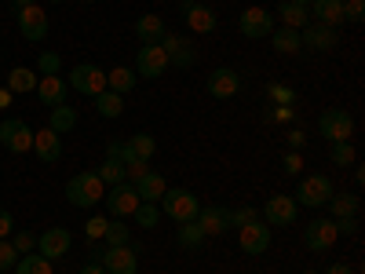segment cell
Instances as JSON below:
<instances>
[{
  "label": "cell",
  "instance_id": "cell-23",
  "mask_svg": "<svg viewBox=\"0 0 365 274\" xmlns=\"http://www.w3.org/2000/svg\"><path fill=\"white\" fill-rule=\"evenodd\" d=\"M34 150H37V158L44 165H55L58 158H63V139H58V132H51V128L34 132Z\"/></svg>",
  "mask_w": 365,
  "mask_h": 274
},
{
  "label": "cell",
  "instance_id": "cell-59",
  "mask_svg": "<svg viewBox=\"0 0 365 274\" xmlns=\"http://www.w3.org/2000/svg\"><path fill=\"white\" fill-rule=\"evenodd\" d=\"M84 4H96V0H84Z\"/></svg>",
  "mask_w": 365,
  "mask_h": 274
},
{
  "label": "cell",
  "instance_id": "cell-41",
  "mask_svg": "<svg viewBox=\"0 0 365 274\" xmlns=\"http://www.w3.org/2000/svg\"><path fill=\"white\" fill-rule=\"evenodd\" d=\"M8 241H11V249H15L19 256H26L29 249L37 245V234H29V230H11V238H8Z\"/></svg>",
  "mask_w": 365,
  "mask_h": 274
},
{
  "label": "cell",
  "instance_id": "cell-54",
  "mask_svg": "<svg viewBox=\"0 0 365 274\" xmlns=\"http://www.w3.org/2000/svg\"><path fill=\"white\" fill-rule=\"evenodd\" d=\"M8 103H11V91H8V88H0V110H4Z\"/></svg>",
  "mask_w": 365,
  "mask_h": 274
},
{
  "label": "cell",
  "instance_id": "cell-17",
  "mask_svg": "<svg viewBox=\"0 0 365 274\" xmlns=\"http://www.w3.org/2000/svg\"><path fill=\"white\" fill-rule=\"evenodd\" d=\"M205 88H208V96H212V99H230V96H237V91H241V77H237V70L220 66V70H212V73H208Z\"/></svg>",
  "mask_w": 365,
  "mask_h": 274
},
{
  "label": "cell",
  "instance_id": "cell-29",
  "mask_svg": "<svg viewBox=\"0 0 365 274\" xmlns=\"http://www.w3.org/2000/svg\"><path fill=\"white\" fill-rule=\"evenodd\" d=\"M135 84H139V73H135L132 66H117V70H110V73H106V88H110V91H117V96L132 91Z\"/></svg>",
  "mask_w": 365,
  "mask_h": 274
},
{
  "label": "cell",
  "instance_id": "cell-57",
  "mask_svg": "<svg viewBox=\"0 0 365 274\" xmlns=\"http://www.w3.org/2000/svg\"><path fill=\"white\" fill-rule=\"evenodd\" d=\"M48 4H63V0H48Z\"/></svg>",
  "mask_w": 365,
  "mask_h": 274
},
{
  "label": "cell",
  "instance_id": "cell-15",
  "mask_svg": "<svg viewBox=\"0 0 365 274\" xmlns=\"http://www.w3.org/2000/svg\"><path fill=\"white\" fill-rule=\"evenodd\" d=\"M299 44L303 48H311V51H332L340 44V37H336V29L332 26H322V22H307L299 29Z\"/></svg>",
  "mask_w": 365,
  "mask_h": 274
},
{
  "label": "cell",
  "instance_id": "cell-48",
  "mask_svg": "<svg viewBox=\"0 0 365 274\" xmlns=\"http://www.w3.org/2000/svg\"><path fill=\"white\" fill-rule=\"evenodd\" d=\"M336 230H340V234H358V216H344V220H336Z\"/></svg>",
  "mask_w": 365,
  "mask_h": 274
},
{
  "label": "cell",
  "instance_id": "cell-7",
  "mask_svg": "<svg viewBox=\"0 0 365 274\" xmlns=\"http://www.w3.org/2000/svg\"><path fill=\"white\" fill-rule=\"evenodd\" d=\"M73 91H81V96H91L96 99L99 91H106V73L99 66H91V63H77L70 70V81H66Z\"/></svg>",
  "mask_w": 365,
  "mask_h": 274
},
{
  "label": "cell",
  "instance_id": "cell-49",
  "mask_svg": "<svg viewBox=\"0 0 365 274\" xmlns=\"http://www.w3.org/2000/svg\"><path fill=\"white\" fill-rule=\"evenodd\" d=\"M299 168H303V161H299V154H285V172H292V176H296Z\"/></svg>",
  "mask_w": 365,
  "mask_h": 274
},
{
  "label": "cell",
  "instance_id": "cell-53",
  "mask_svg": "<svg viewBox=\"0 0 365 274\" xmlns=\"http://www.w3.org/2000/svg\"><path fill=\"white\" fill-rule=\"evenodd\" d=\"M325 274H354V270H351V267H347V263H332V267H329V270H325Z\"/></svg>",
  "mask_w": 365,
  "mask_h": 274
},
{
  "label": "cell",
  "instance_id": "cell-5",
  "mask_svg": "<svg viewBox=\"0 0 365 274\" xmlns=\"http://www.w3.org/2000/svg\"><path fill=\"white\" fill-rule=\"evenodd\" d=\"M0 146L11 150V154H26V150H34V128L19 117L0 121Z\"/></svg>",
  "mask_w": 365,
  "mask_h": 274
},
{
  "label": "cell",
  "instance_id": "cell-40",
  "mask_svg": "<svg viewBox=\"0 0 365 274\" xmlns=\"http://www.w3.org/2000/svg\"><path fill=\"white\" fill-rule=\"evenodd\" d=\"M252 220H259V212H256L252 205H241V208L227 212V227H245V223H252Z\"/></svg>",
  "mask_w": 365,
  "mask_h": 274
},
{
  "label": "cell",
  "instance_id": "cell-31",
  "mask_svg": "<svg viewBox=\"0 0 365 274\" xmlns=\"http://www.w3.org/2000/svg\"><path fill=\"white\" fill-rule=\"evenodd\" d=\"M48 128L58 132V136L73 132V128H77V110H70L66 103H63V106H51V125H48Z\"/></svg>",
  "mask_w": 365,
  "mask_h": 274
},
{
  "label": "cell",
  "instance_id": "cell-18",
  "mask_svg": "<svg viewBox=\"0 0 365 274\" xmlns=\"http://www.w3.org/2000/svg\"><path fill=\"white\" fill-rule=\"evenodd\" d=\"M103 201L110 205L113 220H125V216H132V212L139 208V194H135L132 183H117V187H110V198H103Z\"/></svg>",
  "mask_w": 365,
  "mask_h": 274
},
{
  "label": "cell",
  "instance_id": "cell-52",
  "mask_svg": "<svg viewBox=\"0 0 365 274\" xmlns=\"http://www.w3.org/2000/svg\"><path fill=\"white\" fill-rule=\"evenodd\" d=\"M88 253H91V256H96V260H99V256L106 253V241H91V249H88Z\"/></svg>",
  "mask_w": 365,
  "mask_h": 274
},
{
  "label": "cell",
  "instance_id": "cell-36",
  "mask_svg": "<svg viewBox=\"0 0 365 274\" xmlns=\"http://www.w3.org/2000/svg\"><path fill=\"white\" fill-rule=\"evenodd\" d=\"M103 241H106L110 249H113V245H132V227H128L125 220H113V223H106Z\"/></svg>",
  "mask_w": 365,
  "mask_h": 274
},
{
  "label": "cell",
  "instance_id": "cell-30",
  "mask_svg": "<svg viewBox=\"0 0 365 274\" xmlns=\"http://www.w3.org/2000/svg\"><path fill=\"white\" fill-rule=\"evenodd\" d=\"M325 208L332 212V220L358 216V194H332V198L325 201Z\"/></svg>",
  "mask_w": 365,
  "mask_h": 274
},
{
  "label": "cell",
  "instance_id": "cell-56",
  "mask_svg": "<svg viewBox=\"0 0 365 274\" xmlns=\"http://www.w3.org/2000/svg\"><path fill=\"white\" fill-rule=\"evenodd\" d=\"M292 4H303V8H311V0H292Z\"/></svg>",
  "mask_w": 365,
  "mask_h": 274
},
{
  "label": "cell",
  "instance_id": "cell-2",
  "mask_svg": "<svg viewBox=\"0 0 365 274\" xmlns=\"http://www.w3.org/2000/svg\"><path fill=\"white\" fill-rule=\"evenodd\" d=\"M106 198V187H103V179L96 172H81L66 183V201L77 205V208H91V205H99Z\"/></svg>",
  "mask_w": 365,
  "mask_h": 274
},
{
  "label": "cell",
  "instance_id": "cell-35",
  "mask_svg": "<svg viewBox=\"0 0 365 274\" xmlns=\"http://www.w3.org/2000/svg\"><path fill=\"white\" fill-rule=\"evenodd\" d=\"M15 274H51V260L48 256H19V263H15Z\"/></svg>",
  "mask_w": 365,
  "mask_h": 274
},
{
  "label": "cell",
  "instance_id": "cell-25",
  "mask_svg": "<svg viewBox=\"0 0 365 274\" xmlns=\"http://www.w3.org/2000/svg\"><path fill=\"white\" fill-rule=\"evenodd\" d=\"M165 34H168V26H165L161 15H139V22H135V37H139L143 44H161Z\"/></svg>",
  "mask_w": 365,
  "mask_h": 274
},
{
  "label": "cell",
  "instance_id": "cell-20",
  "mask_svg": "<svg viewBox=\"0 0 365 274\" xmlns=\"http://www.w3.org/2000/svg\"><path fill=\"white\" fill-rule=\"evenodd\" d=\"M182 15H187V26L194 29V34H212V29H216V11H212L208 4H197V0H182Z\"/></svg>",
  "mask_w": 365,
  "mask_h": 274
},
{
  "label": "cell",
  "instance_id": "cell-4",
  "mask_svg": "<svg viewBox=\"0 0 365 274\" xmlns=\"http://www.w3.org/2000/svg\"><path fill=\"white\" fill-rule=\"evenodd\" d=\"M15 22H19V34L26 37V41H44L48 37V11L41 8V4H26V8H15Z\"/></svg>",
  "mask_w": 365,
  "mask_h": 274
},
{
  "label": "cell",
  "instance_id": "cell-58",
  "mask_svg": "<svg viewBox=\"0 0 365 274\" xmlns=\"http://www.w3.org/2000/svg\"><path fill=\"white\" fill-rule=\"evenodd\" d=\"M303 274H318V270H303Z\"/></svg>",
  "mask_w": 365,
  "mask_h": 274
},
{
  "label": "cell",
  "instance_id": "cell-3",
  "mask_svg": "<svg viewBox=\"0 0 365 274\" xmlns=\"http://www.w3.org/2000/svg\"><path fill=\"white\" fill-rule=\"evenodd\" d=\"M336 194L332 191V179L329 176H307V179H299V187H296V205H307V208H325V201Z\"/></svg>",
  "mask_w": 365,
  "mask_h": 274
},
{
  "label": "cell",
  "instance_id": "cell-19",
  "mask_svg": "<svg viewBox=\"0 0 365 274\" xmlns=\"http://www.w3.org/2000/svg\"><path fill=\"white\" fill-rule=\"evenodd\" d=\"M70 245H73V234H70L66 227H51V230H44V234L37 238V249H41V256H48V260L66 256Z\"/></svg>",
  "mask_w": 365,
  "mask_h": 274
},
{
  "label": "cell",
  "instance_id": "cell-26",
  "mask_svg": "<svg viewBox=\"0 0 365 274\" xmlns=\"http://www.w3.org/2000/svg\"><path fill=\"white\" fill-rule=\"evenodd\" d=\"M270 44L278 55H296L303 44H299V29H289V26H274L270 29Z\"/></svg>",
  "mask_w": 365,
  "mask_h": 274
},
{
  "label": "cell",
  "instance_id": "cell-28",
  "mask_svg": "<svg viewBox=\"0 0 365 274\" xmlns=\"http://www.w3.org/2000/svg\"><path fill=\"white\" fill-rule=\"evenodd\" d=\"M278 19H282V26H289V29H303L311 22V8H303V4H292V0H282V8H278Z\"/></svg>",
  "mask_w": 365,
  "mask_h": 274
},
{
  "label": "cell",
  "instance_id": "cell-44",
  "mask_svg": "<svg viewBox=\"0 0 365 274\" xmlns=\"http://www.w3.org/2000/svg\"><path fill=\"white\" fill-rule=\"evenodd\" d=\"M267 96L278 103V106H292V99H296V96H292V88H282V84H270V88H267Z\"/></svg>",
  "mask_w": 365,
  "mask_h": 274
},
{
  "label": "cell",
  "instance_id": "cell-22",
  "mask_svg": "<svg viewBox=\"0 0 365 274\" xmlns=\"http://www.w3.org/2000/svg\"><path fill=\"white\" fill-rule=\"evenodd\" d=\"M135 194H139V201H161V194L168 191V183H165V176L161 172H154V168H146L135 183Z\"/></svg>",
  "mask_w": 365,
  "mask_h": 274
},
{
  "label": "cell",
  "instance_id": "cell-9",
  "mask_svg": "<svg viewBox=\"0 0 365 274\" xmlns=\"http://www.w3.org/2000/svg\"><path fill=\"white\" fill-rule=\"evenodd\" d=\"M336 238H340V230H336V220L318 216V220H311V223H307V230H303V245H307V249H314V253H325V249H332V245H336Z\"/></svg>",
  "mask_w": 365,
  "mask_h": 274
},
{
  "label": "cell",
  "instance_id": "cell-21",
  "mask_svg": "<svg viewBox=\"0 0 365 274\" xmlns=\"http://www.w3.org/2000/svg\"><path fill=\"white\" fill-rule=\"evenodd\" d=\"M34 91H37V99H41L44 106H63L70 84L55 73V77H37V88H34Z\"/></svg>",
  "mask_w": 365,
  "mask_h": 274
},
{
  "label": "cell",
  "instance_id": "cell-10",
  "mask_svg": "<svg viewBox=\"0 0 365 274\" xmlns=\"http://www.w3.org/2000/svg\"><path fill=\"white\" fill-rule=\"evenodd\" d=\"M318 132H322V139H329V143L351 139V136H354V117H351L347 110H325V113L318 117Z\"/></svg>",
  "mask_w": 365,
  "mask_h": 274
},
{
  "label": "cell",
  "instance_id": "cell-50",
  "mask_svg": "<svg viewBox=\"0 0 365 274\" xmlns=\"http://www.w3.org/2000/svg\"><path fill=\"white\" fill-rule=\"evenodd\" d=\"M303 143H307V136H303L299 128H292V132H289V146H296V150H299Z\"/></svg>",
  "mask_w": 365,
  "mask_h": 274
},
{
  "label": "cell",
  "instance_id": "cell-24",
  "mask_svg": "<svg viewBox=\"0 0 365 274\" xmlns=\"http://www.w3.org/2000/svg\"><path fill=\"white\" fill-rule=\"evenodd\" d=\"M197 227L205 230V238H220V234H227V208H220V205H205V208L197 212Z\"/></svg>",
  "mask_w": 365,
  "mask_h": 274
},
{
  "label": "cell",
  "instance_id": "cell-38",
  "mask_svg": "<svg viewBox=\"0 0 365 274\" xmlns=\"http://www.w3.org/2000/svg\"><path fill=\"white\" fill-rule=\"evenodd\" d=\"M132 216H135L139 227L150 230V227H158V223H161V208H158V201H139V208L132 212Z\"/></svg>",
  "mask_w": 365,
  "mask_h": 274
},
{
  "label": "cell",
  "instance_id": "cell-6",
  "mask_svg": "<svg viewBox=\"0 0 365 274\" xmlns=\"http://www.w3.org/2000/svg\"><path fill=\"white\" fill-rule=\"evenodd\" d=\"M154 150H158V139H154V136H146V132H139V136H132V139L120 143L117 161L125 165V168H132V165H146L150 158H154Z\"/></svg>",
  "mask_w": 365,
  "mask_h": 274
},
{
  "label": "cell",
  "instance_id": "cell-13",
  "mask_svg": "<svg viewBox=\"0 0 365 274\" xmlns=\"http://www.w3.org/2000/svg\"><path fill=\"white\" fill-rule=\"evenodd\" d=\"M99 263H103V270L106 274H135L139 270V249H132V245H106V253L99 256Z\"/></svg>",
  "mask_w": 365,
  "mask_h": 274
},
{
  "label": "cell",
  "instance_id": "cell-12",
  "mask_svg": "<svg viewBox=\"0 0 365 274\" xmlns=\"http://www.w3.org/2000/svg\"><path fill=\"white\" fill-rule=\"evenodd\" d=\"M296 212H299V205H296L292 194H274L263 205V223L267 227H289L296 220Z\"/></svg>",
  "mask_w": 365,
  "mask_h": 274
},
{
  "label": "cell",
  "instance_id": "cell-14",
  "mask_svg": "<svg viewBox=\"0 0 365 274\" xmlns=\"http://www.w3.org/2000/svg\"><path fill=\"white\" fill-rule=\"evenodd\" d=\"M161 48H165V55H168V66H179V70L194 66V59H197L194 41H190V37H179V34H165Z\"/></svg>",
  "mask_w": 365,
  "mask_h": 274
},
{
  "label": "cell",
  "instance_id": "cell-34",
  "mask_svg": "<svg viewBox=\"0 0 365 274\" xmlns=\"http://www.w3.org/2000/svg\"><path fill=\"white\" fill-rule=\"evenodd\" d=\"M37 88V73L34 70H26V66H15L8 73V91L11 96H19V91H34Z\"/></svg>",
  "mask_w": 365,
  "mask_h": 274
},
{
  "label": "cell",
  "instance_id": "cell-42",
  "mask_svg": "<svg viewBox=\"0 0 365 274\" xmlns=\"http://www.w3.org/2000/svg\"><path fill=\"white\" fill-rule=\"evenodd\" d=\"M41 77H55L58 66H63V59H58V51H41Z\"/></svg>",
  "mask_w": 365,
  "mask_h": 274
},
{
  "label": "cell",
  "instance_id": "cell-37",
  "mask_svg": "<svg viewBox=\"0 0 365 274\" xmlns=\"http://www.w3.org/2000/svg\"><path fill=\"white\" fill-rule=\"evenodd\" d=\"M96 176L103 179V187H117V183H125V165H120L117 158H106Z\"/></svg>",
  "mask_w": 365,
  "mask_h": 274
},
{
  "label": "cell",
  "instance_id": "cell-39",
  "mask_svg": "<svg viewBox=\"0 0 365 274\" xmlns=\"http://www.w3.org/2000/svg\"><path fill=\"white\" fill-rule=\"evenodd\" d=\"M332 161H336L340 168L354 165V143H351V139H340V143H332Z\"/></svg>",
  "mask_w": 365,
  "mask_h": 274
},
{
  "label": "cell",
  "instance_id": "cell-8",
  "mask_svg": "<svg viewBox=\"0 0 365 274\" xmlns=\"http://www.w3.org/2000/svg\"><path fill=\"white\" fill-rule=\"evenodd\" d=\"M274 26H278V22H274V15L267 8H245V11L237 15V29H241V37H249V41L270 37Z\"/></svg>",
  "mask_w": 365,
  "mask_h": 274
},
{
  "label": "cell",
  "instance_id": "cell-1",
  "mask_svg": "<svg viewBox=\"0 0 365 274\" xmlns=\"http://www.w3.org/2000/svg\"><path fill=\"white\" fill-rule=\"evenodd\" d=\"M158 208H161V216H168V220H175V223H190V220H197V212H201L197 194L187 191V187H168V191L161 194Z\"/></svg>",
  "mask_w": 365,
  "mask_h": 274
},
{
  "label": "cell",
  "instance_id": "cell-33",
  "mask_svg": "<svg viewBox=\"0 0 365 274\" xmlns=\"http://www.w3.org/2000/svg\"><path fill=\"white\" fill-rule=\"evenodd\" d=\"M96 110H99L103 117H110V121H113V117L125 113V99H120L117 91H110V88H106V91H99V96H96Z\"/></svg>",
  "mask_w": 365,
  "mask_h": 274
},
{
  "label": "cell",
  "instance_id": "cell-45",
  "mask_svg": "<svg viewBox=\"0 0 365 274\" xmlns=\"http://www.w3.org/2000/svg\"><path fill=\"white\" fill-rule=\"evenodd\" d=\"M106 223H110L106 216H91V220L84 223V230H88V238H91V241H103V234H106Z\"/></svg>",
  "mask_w": 365,
  "mask_h": 274
},
{
  "label": "cell",
  "instance_id": "cell-47",
  "mask_svg": "<svg viewBox=\"0 0 365 274\" xmlns=\"http://www.w3.org/2000/svg\"><path fill=\"white\" fill-rule=\"evenodd\" d=\"M11 230H15L11 212H8V208H0V238H11Z\"/></svg>",
  "mask_w": 365,
  "mask_h": 274
},
{
  "label": "cell",
  "instance_id": "cell-16",
  "mask_svg": "<svg viewBox=\"0 0 365 274\" xmlns=\"http://www.w3.org/2000/svg\"><path fill=\"white\" fill-rule=\"evenodd\" d=\"M165 70H168V55H165V48H161V44H143L139 63H135V73L146 77V81H158Z\"/></svg>",
  "mask_w": 365,
  "mask_h": 274
},
{
  "label": "cell",
  "instance_id": "cell-11",
  "mask_svg": "<svg viewBox=\"0 0 365 274\" xmlns=\"http://www.w3.org/2000/svg\"><path fill=\"white\" fill-rule=\"evenodd\" d=\"M237 245L245 256H263L270 249V227L263 220H252L245 227H237Z\"/></svg>",
  "mask_w": 365,
  "mask_h": 274
},
{
  "label": "cell",
  "instance_id": "cell-32",
  "mask_svg": "<svg viewBox=\"0 0 365 274\" xmlns=\"http://www.w3.org/2000/svg\"><path fill=\"white\" fill-rule=\"evenodd\" d=\"M175 241H179L182 249H201L208 238H205V230L197 227V220H190V223H179V230H175Z\"/></svg>",
  "mask_w": 365,
  "mask_h": 274
},
{
  "label": "cell",
  "instance_id": "cell-46",
  "mask_svg": "<svg viewBox=\"0 0 365 274\" xmlns=\"http://www.w3.org/2000/svg\"><path fill=\"white\" fill-rule=\"evenodd\" d=\"M361 19H365L361 0H344V22H361Z\"/></svg>",
  "mask_w": 365,
  "mask_h": 274
},
{
  "label": "cell",
  "instance_id": "cell-43",
  "mask_svg": "<svg viewBox=\"0 0 365 274\" xmlns=\"http://www.w3.org/2000/svg\"><path fill=\"white\" fill-rule=\"evenodd\" d=\"M15 263H19V253L11 249L8 238H0V270H11Z\"/></svg>",
  "mask_w": 365,
  "mask_h": 274
},
{
  "label": "cell",
  "instance_id": "cell-51",
  "mask_svg": "<svg viewBox=\"0 0 365 274\" xmlns=\"http://www.w3.org/2000/svg\"><path fill=\"white\" fill-rule=\"evenodd\" d=\"M81 274H106V270H103V263H99V260H91V263H84V267H81Z\"/></svg>",
  "mask_w": 365,
  "mask_h": 274
},
{
  "label": "cell",
  "instance_id": "cell-27",
  "mask_svg": "<svg viewBox=\"0 0 365 274\" xmlns=\"http://www.w3.org/2000/svg\"><path fill=\"white\" fill-rule=\"evenodd\" d=\"M311 8H314V19L322 26H332L336 29L344 22V0H311Z\"/></svg>",
  "mask_w": 365,
  "mask_h": 274
},
{
  "label": "cell",
  "instance_id": "cell-55",
  "mask_svg": "<svg viewBox=\"0 0 365 274\" xmlns=\"http://www.w3.org/2000/svg\"><path fill=\"white\" fill-rule=\"evenodd\" d=\"M26 4H37V0H15V8H26Z\"/></svg>",
  "mask_w": 365,
  "mask_h": 274
}]
</instances>
